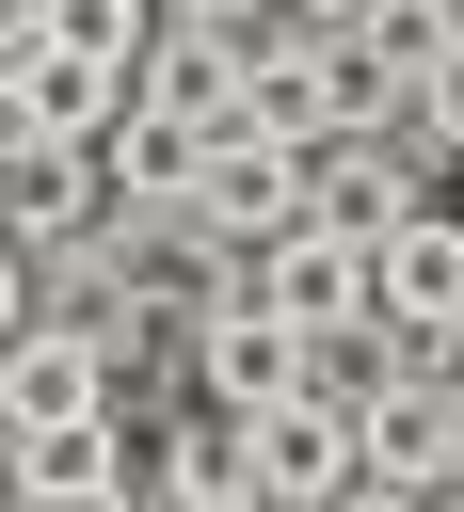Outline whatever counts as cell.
<instances>
[{
  "mask_svg": "<svg viewBox=\"0 0 464 512\" xmlns=\"http://www.w3.org/2000/svg\"><path fill=\"white\" fill-rule=\"evenodd\" d=\"M16 336H64V352L128 368V336H144V272H128L112 240H64V256H16Z\"/></svg>",
  "mask_w": 464,
  "mask_h": 512,
  "instance_id": "6da1fadb",
  "label": "cell"
},
{
  "mask_svg": "<svg viewBox=\"0 0 464 512\" xmlns=\"http://www.w3.org/2000/svg\"><path fill=\"white\" fill-rule=\"evenodd\" d=\"M304 192H320V144H288V128L240 112V128L208 144V208H192V224H208L224 256H272V240L304 224Z\"/></svg>",
  "mask_w": 464,
  "mask_h": 512,
  "instance_id": "7a4b0ae2",
  "label": "cell"
},
{
  "mask_svg": "<svg viewBox=\"0 0 464 512\" xmlns=\"http://www.w3.org/2000/svg\"><path fill=\"white\" fill-rule=\"evenodd\" d=\"M112 128H128V80L112 64H80L48 32L0 48V144H112Z\"/></svg>",
  "mask_w": 464,
  "mask_h": 512,
  "instance_id": "3957f363",
  "label": "cell"
},
{
  "mask_svg": "<svg viewBox=\"0 0 464 512\" xmlns=\"http://www.w3.org/2000/svg\"><path fill=\"white\" fill-rule=\"evenodd\" d=\"M128 112H144V128H192V144H224V128L256 112V48H240V32H192V16H176V32L144 48Z\"/></svg>",
  "mask_w": 464,
  "mask_h": 512,
  "instance_id": "277c9868",
  "label": "cell"
},
{
  "mask_svg": "<svg viewBox=\"0 0 464 512\" xmlns=\"http://www.w3.org/2000/svg\"><path fill=\"white\" fill-rule=\"evenodd\" d=\"M240 448H256V496H272V512H336V496L368 480L352 400H272V416H240Z\"/></svg>",
  "mask_w": 464,
  "mask_h": 512,
  "instance_id": "5b68a950",
  "label": "cell"
},
{
  "mask_svg": "<svg viewBox=\"0 0 464 512\" xmlns=\"http://www.w3.org/2000/svg\"><path fill=\"white\" fill-rule=\"evenodd\" d=\"M304 224H320V240H352V256H384L400 224H432V160H416V144H336V160H320V192H304Z\"/></svg>",
  "mask_w": 464,
  "mask_h": 512,
  "instance_id": "8992f818",
  "label": "cell"
},
{
  "mask_svg": "<svg viewBox=\"0 0 464 512\" xmlns=\"http://www.w3.org/2000/svg\"><path fill=\"white\" fill-rule=\"evenodd\" d=\"M368 320H384L400 352L464 336V224H448V208H432V224H400V240L368 256Z\"/></svg>",
  "mask_w": 464,
  "mask_h": 512,
  "instance_id": "52a82bcc",
  "label": "cell"
},
{
  "mask_svg": "<svg viewBox=\"0 0 464 512\" xmlns=\"http://www.w3.org/2000/svg\"><path fill=\"white\" fill-rule=\"evenodd\" d=\"M0 208H16V256L96 240V208H112V144H16V160H0Z\"/></svg>",
  "mask_w": 464,
  "mask_h": 512,
  "instance_id": "ba28073f",
  "label": "cell"
},
{
  "mask_svg": "<svg viewBox=\"0 0 464 512\" xmlns=\"http://www.w3.org/2000/svg\"><path fill=\"white\" fill-rule=\"evenodd\" d=\"M272 304H288L304 352H336V336H368V256L320 240V224H288V240H272Z\"/></svg>",
  "mask_w": 464,
  "mask_h": 512,
  "instance_id": "9c48e42d",
  "label": "cell"
},
{
  "mask_svg": "<svg viewBox=\"0 0 464 512\" xmlns=\"http://www.w3.org/2000/svg\"><path fill=\"white\" fill-rule=\"evenodd\" d=\"M16 32H48V48H80V64H112V80H144V48L176 32V0H0V48Z\"/></svg>",
  "mask_w": 464,
  "mask_h": 512,
  "instance_id": "30bf717a",
  "label": "cell"
},
{
  "mask_svg": "<svg viewBox=\"0 0 464 512\" xmlns=\"http://www.w3.org/2000/svg\"><path fill=\"white\" fill-rule=\"evenodd\" d=\"M352 432H368V480H416V496H448V432H464V400H432V384L400 368L384 400H352Z\"/></svg>",
  "mask_w": 464,
  "mask_h": 512,
  "instance_id": "8fae6325",
  "label": "cell"
},
{
  "mask_svg": "<svg viewBox=\"0 0 464 512\" xmlns=\"http://www.w3.org/2000/svg\"><path fill=\"white\" fill-rule=\"evenodd\" d=\"M160 512H272L256 496V448H240V416H192L176 448H160V480H144Z\"/></svg>",
  "mask_w": 464,
  "mask_h": 512,
  "instance_id": "7c38bea8",
  "label": "cell"
},
{
  "mask_svg": "<svg viewBox=\"0 0 464 512\" xmlns=\"http://www.w3.org/2000/svg\"><path fill=\"white\" fill-rule=\"evenodd\" d=\"M48 416H112V368L64 352V336H16V368H0V432H48Z\"/></svg>",
  "mask_w": 464,
  "mask_h": 512,
  "instance_id": "4fadbf2b",
  "label": "cell"
},
{
  "mask_svg": "<svg viewBox=\"0 0 464 512\" xmlns=\"http://www.w3.org/2000/svg\"><path fill=\"white\" fill-rule=\"evenodd\" d=\"M128 480V432L112 416H48V432H16V496H112Z\"/></svg>",
  "mask_w": 464,
  "mask_h": 512,
  "instance_id": "5bb4252c",
  "label": "cell"
},
{
  "mask_svg": "<svg viewBox=\"0 0 464 512\" xmlns=\"http://www.w3.org/2000/svg\"><path fill=\"white\" fill-rule=\"evenodd\" d=\"M352 32H368V48H384V64H400V80H432V64H448V48H464V0H368V16H352Z\"/></svg>",
  "mask_w": 464,
  "mask_h": 512,
  "instance_id": "9a60e30c",
  "label": "cell"
},
{
  "mask_svg": "<svg viewBox=\"0 0 464 512\" xmlns=\"http://www.w3.org/2000/svg\"><path fill=\"white\" fill-rule=\"evenodd\" d=\"M400 368H416L432 400H464V336H432V352H400Z\"/></svg>",
  "mask_w": 464,
  "mask_h": 512,
  "instance_id": "2e32d148",
  "label": "cell"
},
{
  "mask_svg": "<svg viewBox=\"0 0 464 512\" xmlns=\"http://www.w3.org/2000/svg\"><path fill=\"white\" fill-rule=\"evenodd\" d=\"M336 512H448V496H416V480H352Z\"/></svg>",
  "mask_w": 464,
  "mask_h": 512,
  "instance_id": "e0dca14e",
  "label": "cell"
},
{
  "mask_svg": "<svg viewBox=\"0 0 464 512\" xmlns=\"http://www.w3.org/2000/svg\"><path fill=\"white\" fill-rule=\"evenodd\" d=\"M16 512H160L144 480H112V496H16Z\"/></svg>",
  "mask_w": 464,
  "mask_h": 512,
  "instance_id": "ac0fdd59",
  "label": "cell"
},
{
  "mask_svg": "<svg viewBox=\"0 0 464 512\" xmlns=\"http://www.w3.org/2000/svg\"><path fill=\"white\" fill-rule=\"evenodd\" d=\"M448 496H464V432H448Z\"/></svg>",
  "mask_w": 464,
  "mask_h": 512,
  "instance_id": "d6986e66",
  "label": "cell"
}]
</instances>
